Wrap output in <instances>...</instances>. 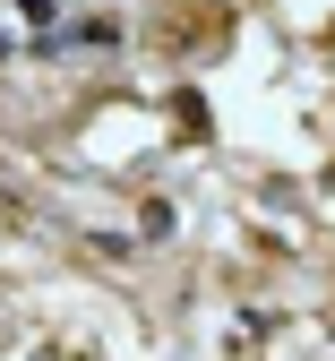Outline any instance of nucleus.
I'll return each mask as SVG.
<instances>
[{
    "label": "nucleus",
    "instance_id": "f257e3e1",
    "mask_svg": "<svg viewBox=\"0 0 335 361\" xmlns=\"http://www.w3.org/2000/svg\"><path fill=\"white\" fill-rule=\"evenodd\" d=\"M0 215H18V198H9V190H0Z\"/></svg>",
    "mask_w": 335,
    "mask_h": 361
}]
</instances>
